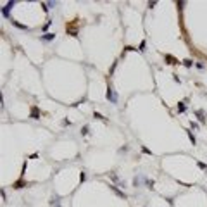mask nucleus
I'll return each instance as SVG.
<instances>
[{
  "mask_svg": "<svg viewBox=\"0 0 207 207\" xmlns=\"http://www.w3.org/2000/svg\"><path fill=\"white\" fill-rule=\"evenodd\" d=\"M107 97H109V98H111V100H112V102H116V97H114V93H112V92H111V90H109V92H107Z\"/></svg>",
  "mask_w": 207,
  "mask_h": 207,
  "instance_id": "1",
  "label": "nucleus"
}]
</instances>
